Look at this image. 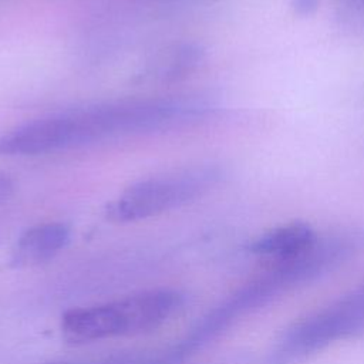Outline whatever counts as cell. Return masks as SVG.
Returning a JSON list of instances; mask_svg holds the SVG:
<instances>
[{"label": "cell", "mask_w": 364, "mask_h": 364, "mask_svg": "<svg viewBox=\"0 0 364 364\" xmlns=\"http://www.w3.org/2000/svg\"><path fill=\"white\" fill-rule=\"evenodd\" d=\"M208 107L188 98H149L97 104L27 121L0 135V155L31 156L104 139L155 132L199 119Z\"/></svg>", "instance_id": "6da1fadb"}, {"label": "cell", "mask_w": 364, "mask_h": 364, "mask_svg": "<svg viewBox=\"0 0 364 364\" xmlns=\"http://www.w3.org/2000/svg\"><path fill=\"white\" fill-rule=\"evenodd\" d=\"M182 306L172 289H152L111 301L77 307L61 317V334L73 344L151 333L165 324Z\"/></svg>", "instance_id": "7a4b0ae2"}, {"label": "cell", "mask_w": 364, "mask_h": 364, "mask_svg": "<svg viewBox=\"0 0 364 364\" xmlns=\"http://www.w3.org/2000/svg\"><path fill=\"white\" fill-rule=\"evenodd\" d=\"M222 169L198 165L141 179L124 189L105 208V216L115 223H129L181 208L216 186Z\"/></svg>", "instance_id": "3957f363"}, {"label": "cell", "mask_w": 364, "mask_h": 364, "mask_svg": "<svg viewBox=\"0 0 364 364\" xmlns=\"http://www.w3.org/2000/svg\"><path fill=\"white\" fill-rule=\"evenodd\" d=\"M364 333V287L287 328L267 364H291L326 346Z\"/></svg>", "instance_id": "277c9868"}, {"label": "cell", "mask_w": 364, "mask_h": 364, "mask_svg": "<svg viewBox=\"0 0 364 364\" xmlns=\"http://www.w3.org/2000/svg\"><path fill=\"white\" fill-rule=\"evenodd\" d=\"M71 229L63 222L38 223L24 230L16 242L11 262L17 267L46 263L70 242Z\"/></svg>", "instance_id": "5b68a950"}, {"label": "cell", "mask_w": 364, "mask_h": 364, "mask_svg": "<svg viewBox=\"0 0 364 364\" xmlns=\"http://www.w3.org/2000/svg\"><path fill=\"white\" fill-rule=\"evenodd\" d=\"M317 239L309 225L294 222L262 235L250 245V250L264 257H274L279 262L304 253Z\"/></svg>", "instance_id": "8992f818"}, {"label": "cell", "mask_w": 364, "mask_h": 364, "mask_svg": "<svg viewBox=\"0 0 364 364\" xmlns=\"http://www.w3.org/2000/svg\"><path fill=\"white\" fill-rule=\"evenodd\" d=\"M14 189V179L4 172H0V203L6 200Z\"/></svg>", "instance_id": "52a82bcc"}, {"label": "cell", "mask_w": 364, "mask_h": 364, "mask_svg": "<svg viewBox=\"0 0 364 364\" xmlns=\"http://www.w3.org/2000/svg\"><path fill=\"white\" fill-rule=\"evenodd\" d=\"M316 3H317V0H297L296 9L300 13H309L316 6Z\"/></svg>", "instance_id": "ba28073f"}, {"label": "cell", "mask_w": 364, "mask_h": 364, "mask_svg": "<svg viewBox=\"0 0 364 364\" xmlns=\"http://www.w3.org/2000/svg\"><path fill=\"white\" fill-rule=\"evenodd\" d=\"M51 364H77V363H51Z\"/></svg>", "instance_id": "9c48e42d"}]
</instances>
